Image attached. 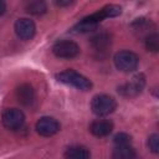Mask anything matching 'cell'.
I'll list each match as a JSON object with an SVG mask.
<instances>
[{"label": "cell", "mask_w": 159, "mask_h": 159, "mask_svg": "<svg viewBox=\"0 0 159 159\" xmlns=\"http://www.w3.org/2000/svg\"><path fill=\"white\" fill-rule=\"evenodd\" d=\"M56 78L60 82L70 84L72 87H76L77 89H81V91H88L92 88V82L87 77H84L83 75H81L73 70L62 71L58 75H56Z\"/></svg>", "instance_id": "1"}, {"label": "cell", "mask_w": 159, "mask_h": 159, "mask_svg": "<svg viewBox=\"0 0 159 159\" xmlns=\"http://www.w3.org/2000/svg\"><path fill=\"white\" fill-rule=\"evenodd\" d=\"M117 107V102L113 97L108 94H97L93 97L91 102V108L94 114L97 116H108L112 113Z\"/></svg>", "instance_id": "2"}, {"label": "cell", "mask_w": 159, "mask_h": 159, "mask_svg": "<svg viewBox=\"0 0 159 159\" xmlns=\"http://www.w3.org/2000/svg\"><path fill=\"white\" fill-rule=\"evenodd\" d=\"M138 63H139V57L132 51L123 50L114 55V65L118 70L123 72L134 71L138 67Z\"/></svg>", "instance_id": "3"}, {"label": "cell", "mask_w": 159, "mask_h": 159, "mask_svg": "<svg viewBox=\"0 0 159 159\" xmlns=\"http://www.w3.org/2000/svg\"><path fill=\"white\" fill-rule=\"evenodd\" d=\"M52 52L60 58H73L80 53V46L73 41L61 40L53 45Z\"/></svg>", "instance_id": "4"}, {"label": "cell", "mask_w": 159, "mask_h": 159, "mask_svg": "<svg viewBox=\"0 0 159 159\" xmlns=\"http://www.w3.org/2000/svg\"><path fill=\"white\" fill-rule=\"evenodd\" d=\"M144 84H145V77L142 73H139L132 77V80H129L120 87H118V92L124 97H134L142 92Z\"/></svg>", "instance_id": "5"}, {"label": "cell", "mask_w": 159, "mask_h": 159, "mask_svg": "<svg viewBox=\"0 0 159 159\" xmlns=\"http://www.w3.org/2000/svg\"><path fill=\"white\" fill-rule=\"evenodd\" d=\"M24 122L25 116L17 108H7L2 113V124L10 130L20 129L24 125Z\"/></svg>", "instance_id": "6"}, {"label": "cell", "mask_w": 159, "mask_h": 159, "mask_svg": "<svg viewBox=\"0 0 159 159\" xmlns=\"http://www.w3.org/2000/svg\"><path fill=\"white\" fill-rule=\"evenodd\" d=\"M60 130V124L55 118L42 117L36 123V132L42 137H51Z\"/></svg>", "instance_id": "7"}, {"label": "cell", "mask_w": 159, "mask_h": 159, "mask_svg": "<svg viewBox=\"0 0 159 159\" xmlns=\"http://www.w3.org/2000/svg\"><path fill=\"white\" fill-rule=\"evenodd\" d=\"M36 26L30 19H19L15 22V32L21 40H30L34 37Z\"/></svg>", "instance_id": "8"}, {"label": "cell", "mask_w": 159, "mask_h": 159, "mask_svg": "<svg viewBox=\"0 0 159 159\" xmlns=\"http://www.w3.org/2000/svg\"><path fill=\"white\" fill-rule=\"evenodd\" d=\"M113 129V123L107 119H98L94 120L89 125V132L96 137H106Z\"/></svg>", "instance_id": "9"}, {"label": "cell", "mask_w": 159, "mask_h": 159, "mask_svg": "<svg viewBox=\"0 0 159 159\" xmlns=\"http://www.w3.org/2000/svg\"><path fill=\"white\" fill-rule=\"evenodd\" d=\"M16 97L17 101L24 104V106H30L32 104L34 99H35V92L32 89V87L30 84H21L17 87L16 89Z\"/></svg>", "instance_id": "10"}, {"label": "cell", "mask_w": 159, "mask_h": 159, "mask_svg": "<svg viewBox=\"0 0 159 159\" xmlns=\"http://www.w3.org/2000/svg\"><path fill=\"white\" fill-rule=\"evenodd\" d=\"M91 153L86 147L82 145H72L66 149L65 159H89Z\"/></svg>", "instance_id": "11"}, {"label": "cell", "mask_w": 159, "mask_h": 159, "mask_svg": "<svg viewBox=\"0 0 159 159\" xmlns=\"http://www.w3.org/2000/svg\"><path fill=\"white\" fill-rule=\"evenodd\" d=\"M91 42L96 51L103 52L111 46V36L107 32H101V34H97L96 36H93L91 39Z\"/></svg>", "instance_id": "12"}, {"label": "cell", "mask_w": 159, "mask_h": 159, "mask_svg": "<svg viewBox=\"0 0 159 159\" xmlns=\"http://www.w3.org/2000/svg\"><path fill=\"white\" fill-rule=\"evenodd\" d=\"M154 26H153V24L150 22V21H148L147 19H137L133 24H132V29H133V31L135 32V34H138L139 36H148V35H150V34H153L154 31H152V29H153Z\"/></svg>", "instance_id": "13"}, {"label": "cell", "mask_w": 159, "mask_h": 159, "mask_svg": "<svg viewBox=\"0 0 159 159\" xmlns=\"http://www.w3.org/2000/svg\"><path fill=\"white\" fill-rule=\"evenodd\" d=\"M135 150L132 145H116L112 152L113 159H135Z\"/></svg>", "instance_id": "14"}, {"label": "cell", "mask_w": 159, "mask_h": 159, "mask_svg": "<svg viewBox=\"0 0 159 159\" xmlns=\"http://www.w3.org/2000/svg\"><path fill=\"white\" fill-rule=\"evenodd\" d=\"M26 10L32 15H42L46 12V4L43 1H30L26 5Z\"/></svg>", "instance_id": "15"}, {"label": "cell", "mask_w": 159, "mask_h": 159, "mask_svg": "<svg viewBox=\"0 0 159 159\" xmlns=\"http://www.w3.org/2000/svg\"><path fill=\"white\" fill-rule=\"evenodd\" d=\"M144 41H145V47H147L148 51L157 52L159 50V36L157 35V32H153V34L148 35Z\"/></svg>", "instance_id": "16"}, {"label": "cell", "mask_w": 159, "mask_h": 159, "mask_svg": "<svg viewBox=\"0 0 159 159\" xmlns=\"http://www.w3.org/2000/svg\"><path fill=\"white\" fill-rule=\"evenodd\" d=\"M132 138L127 133H119L114 137V144L116 145H130Z\"/></svg>", "instance_id": "17"}, {"label": "cell", "mask_w": 159, "mask_h": 159, "mask_svg": "<svg viewBox=\"0 0 159 159\" xmlns=\"http://www.w3.org/2000/svg\"><path fill=\"white\" fill-rule=\"evenodd\" d=\"M148 147L153 153H158L159 150V135L158 134H152L148 138Z\"/></svg>", "instance_id": "18"}, {"label": "cell", "mask_w": 159, "mask_h": 159, "mask_svg": "<svg viewBox=\"0 0 159 159\" xmlns=\"http://www.w3.org/2000/svg\"><path fill=\"white\" fill-rule=\"evenodd\" d=\"M6 10V4L4 1H0V15H2Z\"/></svg>", "instance_id": "19"}, {"label": "cell", "mask_w": 159, "mask_h": 159, "mask_svg": "<svg viewBox=\"0 0 159 159\" xmlns=\"http://www.w3.org/2000/svg\"><path fill=\"white\" fill-rule=\"evenodd\" d=\"M56 4H57V5H70L71 1H57Z\"/></svg>", "instance_id": "20"}]
</instances>
